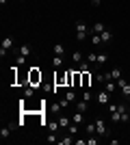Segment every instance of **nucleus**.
Segmentation results:
<instances>
[{"label":"nucleus","instance_id":"34","mask_svg":"<svg viewBox=\"0 0 130 145\" xmlns=\"http://www.w3.org/2000/svg\"><path fill=\"white\" fill-rule=\"evenodd\" d=\"M7 5V0H0V7H5Z\"/></svg>","mask_w":130,"mask_h":145},{"label":"nucleus","instance_id":"33","mask_svg":"<svg viewBox=\"0 0 130 145\" xmlns=\"http://www.w3.org/2000/svg\"><path fill=\"white\" fill-rule=\"evenodd\" d=\"M102 5V0H91V7H100Z\"/></svg>","mask_w":130,"mask_h":145},{"label":"nucleus","instance_id":"10","mask_svg":"<svg viewBox=\"0 0 130 145\" xmlns=\"http://www.w3.org/2000/svg\"><path fill=\"white\" fill-rule=\"evenodd\" d=\"M76 110H80V113H87V110H89V102L80 97V102H76Z\"/></svg>","mask_w":130,"mask_h":145},{"label":"nucleus","instance_id":"25","mask_svg":"<svg viewBox=\"0 0 130 145\" xmlns=\"http://www.w3.org/2000/svg\"><path fill=\"white\" fill-rule=\"evenodd\" d=\"M87 132H89V137H91V134H95V121L87 123Z\"/></svg>","mask_w":130,"mask_h":145},{"label":"nucleus","instance_id":"22","mask_svg":"<svg viewBox=\"0 0 130 145\" xmlns=\"http://www.w3.org/2000/svg\"><path fill=\"white\" fill-rule=\"evenodd\" d=\"M91 43L93 46H102V37L95 35V33H91Z\"/></svg>","mask_w":130,"mask_h":145},{"label":"nucleus","instance_id":"8","mask_svg":"<svg viewBox=\"0 0 130 145\" xmlns=\"http://www.w3.org/2000/svg\"><path fill=\"white\" fill-rule=\"evenodd\" d=\"M108 78L111 80H119L122 78V67H113L111 72H108Z\"/></svg>","mask_w":130,"mask_h":145},{"label":"nucleus","instance_id":"28","mask_svg":"<svg viewBox=\"0 0 130 145\" xmlns=\"http://www.w3.org/2000/svg\"><path fill=\"white\" fill-rule=\"evenodd\" d=\"M78 85H80V72L74 69V87H78Z\"/></svg>","mask_w":130,"mask_h":145},{"label":"nucleus","instance_id":"3","mask_svg":"<svg viewBox=\"0 0 130 145\" xmlns=\"http://www.w3.org/2000/svg\"><path fill=\"white\" fill-rule=\"evenodd\" d=\"M95 134H98V137H106V134H108V128H106V121L104 119H95Z\"/></svg>","mask_w":130,"mask_h":145},{"label":"nucleus","instance_id":"19","mask_svg":"<svg viewBox=\"0 0 130 145\" xmlns=\"http://www.w3.org/2000/svg\"><path fill=\"white\" fill-rule=\"evenodd\" d=\"M18 54H22V56H28V54H31V46H28V43H24V46H22V48L18 50Z\"/></svg>","mask_w":130,"mask_h":145},{"label":"nucleus","instance_id":"14","mask_svg":"<svg viewBox=\"0 0 130 145\" xmlns=\"http://www.w3.org/2000/svg\"><path fill=\"white\" fill-rule=\"evenodd\" d=\"M100 37H102V43H108V41L113 39V33H111L108 28H106L104 33H100Z\"/></svg>","mask_w":130,"mask_h":145},{"label":"nucleus","instance_id":"9","mask_svg":"<svg viewBox=\"0 0 130 145\" xmlns=\"http://www.w3.org/2000/svg\"><path fill=\"white\" fill-rule=\"evenodd\" d=\"M104 30H106L104 22H95V24L91 26V33H95V35H100V33H104Z\"/></svg>","mask_w":130,"mask_h":145},{"label":"nucleus","instance_id":"18","mask_svg":"<svg viewBox=\"0 0 130 145\" xmlns=\"http://www.w3.org/2000/svg\"><path fill=\"white\" fill-rule=\"evenodd\" d=\"M72 61H74V65H80V63H82L85 59H82V54H80V52H72Z\"/></svg>","mask_w":130,"mask_h":145},{"label":"nucleus","instance_id":"6","mask_svg":"<svg viewBox=\"0 0 130 145\" xmlns=\"http://www.w3.org/2000/svg\"><path fill=\"white\" fill-rule=\"evenodd\" d=\"M108 97H111V93L102 87V91L98 93V102H100V104H108Z\"/></svg>","mask_w":130,"mask_h":145},{"label":"nucleus","instance_id":"24","mask_svg":"<svg viewBox=\"0 0 130 145\" xmlns=\"http://www.w3.org/2000/svg\"><path fill=\"white\" fill-rule=\"evenodd\" d=\"M46 141H48V143H59V137H56V132H50Z\"/></svg>","mask_w":130,"mask_h":145},{"label":"nucleus","instance_id":"4","mask_svg":"<svg viewBox=\"0 0 130 145\" xmlns=\"http://www.w3.org/2000/svg\"><path fill=\"white\" fill-rule=\"evenodd\" d=\"M117 87L122 89V95H124V97H130V80L119 78V80H117Z\"/></svg>","mask_w":130,"mask_h":145},{"label":"nucleus","instance_id":"12","mask_svg":"<svg viewBox=\"0 0 130 145\" xmlns=\"http://www.w3.org/2000/svg\"><path fill=\"white\" fill-rule=\"evenodd\" d=\"M35 89H37V87H35V85H31V82L26 85V89H24V97H26V100L35 95Z\"/></svg>","mask_w":130,"mask_h":145},{"label":"nucleus","instance_id":"32","mask_svg":"<svg viewBox=\"0 0 130 145\" xmlns=\"http://www.w3.org/2000/svg\"><path fill=\"white\" fill-rule=\"evenodd\" d=\"M98 139H95V134H91V139H87V145H95Z\"/></svg>","mask_w":130,"mask_h":145},{"label":"nucleus","instance_id":"7","mask_svg":"<svg viewBox=\"0 0 130 145\" xmlns=\"http://www.w3.org/2000/svg\"><path fill=\"white\" fill-rule=\"evenodd\" d=\"M89 82H91V74H89V72H80V85L87 89V87H89Z\"/></svg>","mask_w":130,"mask_h":145},{"label":"nucleus","instance_id":"17","mask_svg":"<svg viewBox=\"0 0 130 145\" xmlns=\"http://www.w3.org/2000/svg\"><path fill=\"white\" fill-rule=\"evenodd\" d=\"M59 123H61V128H67L69 123H72V119H69L67 115H59Z\"/></svg>","mask_w":130,"mask_h":145},{"label":"nucleus","instance_id":"21","mask_svg":"<svg viewBox=\"0 0 130 145\" xmlns=\"http://www.w3.org/2000/svg\"><path fill=\"white\" fill-rule=\"evenodd\" d=\"M59 128H61V123H59V119H56V121H50V123H48V130H50V132H56Z\"/></svg>","mask_w":130,"mask_h":145},{"label":"nucleus","instance_id":"23","mask_svg":"<svg viewBox=\"0 0 130 145\" xmlns=\"http://www.w3.org/2000/svg\"><path fill=\"white\" fill-rule=\"evenodd\" d=\"M54 54H59V56L65 54V48H63V43H56V46H54Z\"/></svg>","mask_w":130,"mask_h":145},{"label":"nucleus","instance_id":"27","mask_svg":"<svg viewBox=\"0 0 130 145\" xmlns=\"http://www.w3.org/2000/svg\"><path fill=\"white\" fill-rule=\"evenodd\" d=\"M24 63H26V56H22V54H18V56H15V65H24Z\"/></svg>","mask_w":130,"mask_h":145},{"label":"nucleus","instance_id":"5","mask_svg":"<svg viewBox=\"0 0 130 145\" xmlns=\"http://www.w3.org/2000/svg\"><path fill=\"white\" fill-rule=\"evenodd\" d=\"M37 82H41V72H37V67L31 69V85L37 87Z\"/></svg>","mask_w":130,"mask_h":145},{"label":"nucleus","instance_id":"29","mask_svg":"<svg viewBox=\"0 0 130 145\" xmlns=\"http://www.w3.org/2000/svg\"><path fill=\"white\" fill-rule=\"evenodd\" d=\"M87 61H89V63H98V54H87Z\"/></svg>","mask_w":130,"mask_h":145},{"label":"nucleus","instance_id":"26","mask_svg":"<svg viewBox=\"0 0 130 145\" xmlns=\"http://www.w3.org/2000/svg\"><path fill=\"white\" fill-rule=\"evenodd\" d=\"M67 130H69V134H74V137H76V132H78V123H69Z\"/></svg>","mask_w":130,"mask_h":145},{"label":"nucleus","instance_id":"30","mask_svg":"<svg viewBox=\"0 0 130 145\" xmlns=\"http://www.w3.org/2000/svg\"><path fill=\"white\" fill-rule=\"evenodd\" d=\"M102 63H106V54H104V52H100V54H98V65H102Z\"/></svg>","mask_w":130,"mask_h":145},{"label":"nucleus","instance_id":"1","mask_svg":"<svg viewBox=\"0 0 130 145\" xmlns=\"http://www.w3.org/2000/svg\"><path fill=\"white\" fill-rule=\"evenodd\" d=\"M89 35H91L89 24H87L85 20H78V22H76V39H78V41H85Z\"/></svg>","mask_w":130,"mask_h":145},{"label":"nucleus","instance_id":"16","mask_svg":"<svg viewBox=\"0 0 130 145\" xmlns=\"http://www.w3.org/2000/svg\"><path fill=\"white\" fill-rule=\"evenodd\" d=\"M52 65H54V69H61V67H63V56L54 54V59H52Z\"/></svg>","mask_w":130,"mask_h":145},{"label":"nucleus","instance_id":"13","mask_svg":"<svg viewBox=\"0 0 130 145\" xmlns=\"http://www.w3.org/2000/svg\"><path fill=\"white\" fill-rule=\"evenodd\" d=\"M89 67H91V63H89V61H82V63H80V65H78V67H76V72H91V69H89Z\"/></svg>","mask_w":130,"mask_h":145},{"label":"nucleus","instance_id":"15","mask_svg":"<svg viewBox=\"0 0 130 145\" xmlns=\"http://www.w3.org/2000/svg\"><path fill=\"white\" fill-rule=\"evenodd\" d=\"M11 130H13V123H11V126H2V130H0V137H2V139H9Z\"/></svg>","mask_w":130,"mask_h":145},{"label":"nucleus","instance_id":"2","mask_svg":"<svg viewBox=\"0 0 130 145\" xmlns=\"http://www.w3.org/2000/svg\"><path fill=\"white\" fill-rule=\"evenodd\" d=\"M13 43H15V41H13V37H5V39H2V46H0V56H2V59L13 50Z\"/></svg>","mask_w":130,"mask_h":145},{"label":"nucleus","instance_id":"31","mask_svg":"<svg viewBox=\"0 0 130 145\" xmlns=\"http://www.w3.org/2000/svg\"><path fill=\"white\" fill-rule=\"evenodd\" d=\"M72 141H74L72 137H65V139H59V143H61V145H69Z\"/></svg>","mask_w":130,"mask_h":145},{"label":"nucleus","instance_id":"11","mask_svg":"<svg viewBox=\"0 0 130 145\" xmlns=\"http://www.w3.org/2000/svg\"><path fill=\"white\" fill-rule=\"evenodd\" d=\"M104 89L108 91V93H113V91L117 89V80H111V78H108V80L104 82Z\"/></svg>","mask_w":130,"mask_h":145},{"label":"nucleus","instance_id":"20","mask_svg":"<svg viewBox=\"0 0 130 145\" xmlns=\"http://www.w3.org/2000/svg\"><path fill=\"white\" fill-rule=\"evenodd\" d=\"M82 119H85V113H80V110H76L74 117H72V121H74V123H80Z\"/></svg>","mask_w":130,"mask_h":145}]
</instances>
